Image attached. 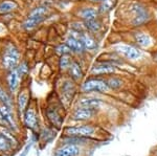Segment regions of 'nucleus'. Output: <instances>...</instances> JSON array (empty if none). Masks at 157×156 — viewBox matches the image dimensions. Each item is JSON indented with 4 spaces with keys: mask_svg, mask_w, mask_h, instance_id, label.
Listing matches in <instances>:
<instances>
[{
    "mask_svg": "<svg viewBox=\"0 0 157 156\" xmlns=\"http://www.w3.org/2000/svg\"><path fill=\"white\" fill-rule=\"evenodd\" d=\"M80 1H83V0H80Z\"/></svg>",
    "mask_w": 157,
    "mask_h": 156,
    "instance_id": "34",
    "label": "nucleus"
},
{
    "mask_svg": "<svg viewBox=\"0 0 157 156\" xmlns=\"http://www.w3.org/2000/svg\"><path fill=\"white\" fill-rule=\"evenodd\" d=\"M73 16L78 20L86 22V21H89V20L98 18V17L101 16V14H100V11H98V7L97 4L89 3V2L83 0L82 3L75 9Z\"/></svg>",
    "mask_w": 157,
    "mask_h": 156,
    "instance_id": "7",
    "label": "nucleus"
},
{
    "mask_svg": "<svg viewBox=\"0 0 157 156\" xmlns=\"http://www.w3.org/2000/svg\"><path fill=\"white\" fill-rule=\"evenodd\" d=\"M97 111L89 108H85V107H78L73 111L72 117L75 120H87L92 119L95 115Z\"/></svg>",
    "mask_w": 157,
    "mask_h": 156,
    "instance_id": "16",
    "label": "nucleus"
},
{
    "mask_svg": "<svg viewBox=\"0 0 157 156\" xmlns=\"http://www.w3.org/2000/svg\"><path fill=\"white\" fill-rule=\"evenodd\" d=\"M117 3H118V0H102V1L98 4L101 16L105 17V16H107V15H109L115 9Z\"/></svg>",
    "mask_w": 157,
    "mask_h": 156,
    "instance_id": "18",
    "label": "nucleus"
},
{
    "mask_svg": "<svg viewBox=\"0 0 157 156\" xmlns=\"http://www.w3.org/2000/svg\"><path fill=\"white\" fill-rule=\"evenodd\" d=\"M9 148H10V145H9L7 138L4 136V135L0 134V150L4 151V150H7Z\"/></svg>",
    "mask_w": 157,
    "mask_h": 156,
    "instance_id": "29",
    "label": "nucleus"
},
{
    "mask_svg": "<svg viewBox=\"0 0 157 156\" xmlns=\"http://www.w3.org/2000/svg\"><path fill=\"white\" fill-rule=\"evenodd\" d=\"M124 20L130 29H144L152 20L151 10L139 0L129 1L123 9Z\"/></svg>",
    "mask_w": 157,
    "mask_h": 156,
    "instance_id": "1",
    "label": "nucleus"
},
{
    "mask_svg": "<svg viewBox=\"0 0 157 156\" xmlns=\"http://www.w3.org/2000/svg\"><path fill=\"white\" fill-rule=\"evenodd\" d=\"M85 1H87V2H89V3H92V4H98L100 3L102 0H85Z\"/></svg>",
    "mask_w": 157,
    "mask_h": 156,
    "instance_id": "31",
    "label": "nucleus"
},
{
    "mask_svg": "<svg viewBox=\"0 0 157 156\" xmlns=\"http://www.w3.org/2000/svg\"><path fill=\"white\" fill-rule=\"evenodd\" d=\"M29 102V90L22 89L19 92L18 97H17V106L20 113H24L25 110L27 109V105Z\"/></svg>",
    "mask_w": 157,
    "mask_h": 156,
    "instance_id": "21",
    "label": "nucleus"
},
{
    "mask_svg": "<svg viewBox=\"0 0 157 156\" xmlns=\"http://www.w3.org/2000/svg\"><path fill=\"white\" fill-rule=\"evenodd\" d=\"M19 9L20 4L16 0H0V16L13 14Z\"/></svg>",
    "mask_w": 157,
    "mask_h": 156,
    "instance_id": "13",
    "label": "nucleus"
},
{
    "mask_svg": "<svg viewBox=\"0 0 157 156\" xmlns=\"http://www.w3.org/2000/svg\"><path fill=\"white\" fill-rule=\"evenodd\" d=\"M81 91L83 93H90V92H98V93H108L111 89L108 86L106 78L104 77H93L86 79L81 84Z\"/></svg>",
    "mask_w": 157,
    "mask_h": 156,
    "instance_id": "6",
    "label": "nucleus"
},
{
    "mask_svg": "<svg viewBox=\"0 0 157 156\" xmlns=\"http://www.w3.org/2000/svg\"><path fill=\"white\" fill-rule=\"evenodd\" d=\"M81 32L70 29L69 32L67 34L66 38H65L64 42L68 45V46H69V48L71 49L73 56L82 58L83 56H85L87 52H86L84 45H83L82 41H81V39H80Z\"/></svg>",
    "mask_w": 157,
    "mask_h": 156,
    "instance_id": "9",
    "label": "nucleus"
},
{
    "mask_svg": "<svg viewBox=\"0 0 157 156\" xmlns=\"http://www.w3.org/2000/svg\"><path fill=\"white\" fill-rule=\"evenodd\" d=\"M4 119H3V115H2V113L1 111H0V122H3Z\"/></svg>",
    "mask_w": 157,
    "mask_h": 156,
    "instance_id": "32",
    "label": "nucleus"
},
{
    "mask_svg": "<svg viewBox=\"0 0 157 156\" xmlns=\"http://www.w3.org/2000/svg\"><path fill=\"white\" fill-rule=\"evenodd\" d=\"M106 80H107L108 86L111 90H120L124 86V80L115 74L106 77Z\"/></svg>",
    "mask_w": 157,
    "mask_h": 156,
    "instance_id": "24",
    "label": "nucleus"
},
{
    "mask_svg": "<svg viewBox=\"0 0 157 156\" xmlns=\"http://www.w3.org/2000/svg\"><path fill=\"white\" fill-rule=\"evenodd\" d=\"M47 116H48V119L50 120V122L52 123V124L57 125L58 127H60L61 126V123H62V119L60 117V115L58 114V112L56 111L54 109H49L47 110Z\"/></svg>",
    "mask_w": 157,
    "mask_h": 156,
    "instance_id": "27",
    "label": "nucleus"
},
{
    "mask_svg": "<svg viewBox=\"0 0 157 156\" xmlns=\"http://www.w3.org/2000/svg\"><path fill=\"white\" fill-rule=\"evenodd\" d=\"M102 104H103L102 100L93 97H82L81 100H78V106L80 107L89 108V109L95 110V111L100 109Z\"/></svg>",
    "mask_w": 157,
    "mask_h": 156,
    "instance_id": "17",
    "label": "nucleus"
},
{
    "mask_svg": "<svg viewBox=\"0 0 157 156\" xmlns=\"http://www.w3.org/2000/svg\"><path fill=\"white\" fill-rule=\"evenodd\" d=\"M80 152L78 146L75 145H68L63 147L62 149L58 150L56 156H77Z\"/></svg>",
    "mask_w": 157,
    "mask_h": 156,
    "instance_id": "23",
    "label": "nucleus"
},
{
    "mask_svg": "<svg viewBox=\"0 0 157 156\" xmlns=\"http://www.w3.org/2000/svg\"><path fill=\"white\" fill-rule=\"evenodd\" d=\"M16 70L18 71L19 75L21 77V79L27 77L29 74V64L26 60H21V62L19 63V65L17 66Z\"/></svg>",
    "mask_w": 157,
    "mask_h": 156,
    "instance_id": "26",
    "label": "nucleus"
},
{
    "mask_svg": "<svg viewBox=\"0 0 157 156\" xmlns=\"http://www.w3.org/2000/svg\"><path fill=\"white\" fill-rule=\"evenodd\" d=\"M94 128L92 126H81V127H68L65 129V133L68 135H78V136H88L93 134Z\"/></svg>",
    "mask_w": 157,
    "mask_h": 156,
    "instance_id": "15",
    "label": "nucleus"
},
{
    "mask_svg": "<svg viewBox=\"0 0 157 156\" xmlns=\"http://www.w3.org/2000/svg\"><path fill=\"white\" fill-rule=\"evenodd\" d=\"M129 36H130V39L128 42L143 49L144 51H153L155 49L156 39L153 34L149 31H146L144 29H131Z\"/></svg>",
    "mask_w": 157,
    "mask_h": 156,
    "instance_id": "5",
    "label": "nucleus"
},
{
    "mask_svg": "<svg viewBox=\"0 0 157 156\" xmlns=\"http://www.w3.org/2000/svg\"><path fill=\"white\" fill-rule=\"evenodd\" d=\"M23 117H24V123L25 125L29 128H32V129H35L38 125V119H37V114L36 111H35L34 108L29 107L25 112L23 113Z\"/></svg>",
    "mask_w": 157,
    "mask_h": 156,
    "instance_id": "20",
    "label": "nucleus"
},
{
    "mask_svg": "<svg viewBox=\"0 0 157 156\" xmlns=\"http://www.w3.org/2000/svg\"><path fill=\"white\" fill-rule=\"evenodd\" d=\"M52 14V9L47 4H39L33 7L29 12L27 16L22 21V29L27 32L35 31Z\"/></svg>",
    "mask_w": 157,
    "mask_h": 156,
    "instance_id": "2",
    "label": "nucleus"
},
{
    "mask_svg": "<svg viewBox=\"0 0 157 156\" xmlns=\"http://www.w3.org/2000/svg\"><path fill=\"white\" fill-rule=\"evenodd\" d=\"M0 102H1L2 104L6 105V106H9L10 108H12V105H13L12 97H10V94L7 93L2 87H0Z\"/></svg>",
    "mask_w": 157,
    "mask_h": 156,
    "instance_id": "28",
    "label": "nucleus"
},
{
    "mask_svg": "<svg viewBox=\"0 0 157 156\" xmlns=\"http://www.w3.org/2000/svg\"><path fill=\"white\" fill-rule=\"evenodd\" d=\"M63 1H69V2H72V1H80V0H63Z\"/></svg>",
    "mask_w": 157,
    "mask_h": 156,
    "instance_id": "33",
    "label": "nucleus"
},
{
    "mask_svg": "<svg viewBox=\"0 0 157 156\" xmlns=\"http://www.w3.org/2000/svg\"><path fill=\"white\" fill-rule=\"evenodd\" d=\"M21 60V51L14 42L7 41L3 43L2 49L0 51V63L2 68L6 71L17 68Z\"/></svg>",
    "mask_w": 157,
    "mask_h": 156,
    "instance_id": "4",
    "label": "nucleus"
},
{
    "mask_svg": "<svg viewBox=\"0 0 157 156\" xmlns=\"http://www.w3.org/2000/svg\"><path fill=\"white\" fill-rule=\"evenodd\" d=\"M111 50L129 63H139L146 59V51L130 42H116L111 45Z\"/></svg>",
    "mask_w": 157,
    "mask_h": 156,
    "instance_id": "3",
    "label": "nucleus"
},
{
    "mask_svg": "<svg viewBox=\"0 0 157 156\" xmlns=\"http://www.w3.org/2000/svg\"><path fill=\"white\" fill-rule=\"evenodd\" d=\"M54 51L56 55H58L59 57H62V56H67V55H72V51L71 49L69 48V46L63 42V43H60L58 44L57 46H55L54 48ZM73 56V55H72Z\"/></svg>",
    "mask_w": 157,
    "mask_h": 156,
    "instance_id": "25",
    "label": "nucleus"
},
{
    "mask_svg": "<svg viewBox=\"0 0 157 156\" xmlns=\"http://www.w3.org/2000/svg\"><path fill=\"white\" fill-rule=\"evenodd\" d=\"M67 74L69 75L70 79L73 80L75 83L82 81L83 77H84V69H83L81 62L77 60V58H75V60H73L71 66H70Z\"/></svg>",
    "mask_w": 157,
    "mask_h": 156,
    "instance_id": "12",
    "label": "nucleus"
},
{
    "mask_svg": "<svg viewBox=\"0 0 157 156\" xmlns=\"http://www.w3.org/2000/svg\"><path fill=\"white\" fill-rule=\"evenodd\" d=\"M73 60H75V56L72 55H67V56H62L59 57V62H58V65H59V69L61 72H68L70 66H71Z\"/></svg>",
    "mask_w": 157,
    "mask_h": 156,
    "instance_id": "22",
    "label": "nucleus"
},
{
    "mask_svg": "<svg viewBox=\"0 0 157 156\" xmlns=\"http://www.w3.org/2000/svg\"><path fill=\"white\" fill-rule=\"evenodd\" d=\"M151 59L153 60L154 62L157 63V49H154L153 51H151Z\"/></svg>",
    "mask_w": 157,
    "mask_h": 156,
    "instance_id": "30",
    "label": "nucleus"
},
{
    "mask_svg": "<svg viewBox=\"0 0 157 156\" xmlns=\"http://www.w3.org/2000/svg\"><path fill=\"white\" fill-rule=\"evenodd\" d=\"M62 93L63 97L66 99L68 102L73 97V95L75 93V82L69 78L66 80L62 85Z\"/></svg>",
    "mask_w": 157,
    "mask_h": 156,
    "instance_id": "19",
    "label": "nucleus"
},
{
    "mask_svg": "<svg viewBox=\"0 0 157 156\" xmlns=\"http://www.w3.org/2000/svg\"><path fill=\"white\" fill-rule=\"evenodd\" d=\"M80 39L84 45L87 54L92 55L98 51V47H100V42H98V38L97 36L90 34L87 31H84L80 34Z\"/></svg>",
    "mask_w": 157,
    "mask_h": 156,
    "instance_id": "10",
    "label": "nucleus"
},
{
    "mask_svg": "<svg viewBox=\"0 0 157 156\" xmlns=\"http://www.w3.org/2000/svg\"><path fill=\"white\" fill-rule=\"evenodd\" d=\"M85 29L90 34L94 35L98 38L100 35H102L105 32V20H104V16H100L97 19L89 20V21L84 22Z\"/></svg>",
    "mask_w": 157,
    "mask_h": 156,
    "instance_id": "11",
    "label": "nucleus"
},
{
    "mask_svg": "<svg viewBox=\"0 0 157 156\" xmlns=\"http://www.w3.org/2000/svg\"><path fill=\"white\" fill-rule=\"evenodd\" d=\"M118 65L112 61L105 59H98L90 68V74L93 77H109L117 72Z\"/></svg>",
    "mask_w": 157,
    "mask_h": 156,
    "instance_id": "8",
    "label": "nucleus"
},
{
    "mask_svg": "<svg viewBox=\"0 0 157 156\" xmlns=\"http://www.w3.org/2000/svg\"><path fill=\"white\" fill-rule=\"evenodd\" d=\"M22 81L21 77L19 75L18 71L16 70V68L13 69V70H9L7 71V74H6V84H7V87H9L10 91L12 92H15L17 89H18L19 85H20V82Z\"/></svg>",
    "mask_w": 157,
    "mask_h": 156,
    "instance_id": "14",
    "label": "nucleus"
}]
</instances>
